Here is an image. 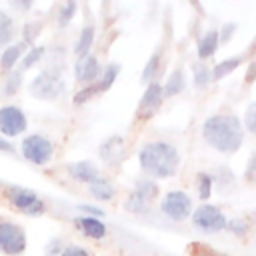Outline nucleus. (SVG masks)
I'll list each match as a JSON object with an SVG mask.
<instances>
[{
    "label": "nucleus",
    "instance_id": "1a4fd4ad",
    "mask_svg": "<svg viewBox=\"0 0 256 256\" xmlns=\"http://www.w3.org/2000/svg\"><path fill=\"white\" fill-rule=\"evenodd\" d=\"M28 128V118L24 114V110L16 104H4L0 108V136L8 138H16L22 136Z\"/></svg>",
    "mask_w": 256,
    "mask_h": 256
},
{
    "label": "nucleus",
    "instance_id": "9b49d317",
    "mask_svg": "<svg viewBox=\"0 0 256 256\" xmlns=\"http://www.w3.org/2000/svg\"><path fill=\"white\" fill-rule=\"evenodd\" d=\"M164 102V90H162V84L160 82H150L140 98V104H138V116H148V114H154L160 104Z\"/></svg>",
    "mask_w": 256,
    "mask_h": 256
},
{
    "label": "nucleus",
    "instance_id": "c9c22d12",
    "mask_svg": "<svg viewBox=\"0 0 256 256\" xmlns=\"http://www.w3.org/2000/svg\"><path fill=\"white\" fill-rule=\"evenodd\" d=\"M226 228H228L232 234H236V236H246V232H248V224H246L244 220H232V222H226Z\"/></svg>",
    "mask_w": 256,
    "mask_h": 256
},
{
    "label": "nucleus",
    "instance_id": "7ed1b4c3",
    "mask_svg": "<svg viewBox=\"0 0 256 256\" xmlns=\"http://www.w3.org/2000/svg\"><path fill=\"white\" fill-rule=\"evenodd\" d=\"M2 190H4V196H6L8 204L16 212H20L24 216H30V218H38L46 212L44 200L32 188H26V186H20V184H6Z\"/></svg>",
    "mask_w": 256,
    "mask_h": 256
},
{
    "label": "nucleus",
    "instance_id": "aec40b11",
    "mask_svg": "<svg viewBox=\"0 0 256 256\" xmlns=\"http://www.w3.org/2000/svg\"><path fill=\"white\" fill-rule=\"evenodd\" d=\"M184 88H186V76H184V70H182V68H174V70L170 72L166 84H162L164 98L176 96V94H180Z\"/></svg>",
    "mask_w": 256,
    "mask_h": 256
},
{
    "label": "nucleus",
    "instance_id": "f03ea898",
    "mask_svg": "<svg viewBox=\"0 0 256 256\" xmlns=\"http://www.w3.org/2000/svg\"><path fill=\"white\" fill-rule=\"evenodd\" d=\"M138 162L140 168L146 176L154 178H170L176 174L180 166V152L176 146L164 140H154L146 142L140 152H138Z\"/></svg>",
    "mask_w": 256,
    "mask_h": 256
},
{
    "label": "nucleus",
    "instance_id": "72a5a7b5",
    "mask_svg": "<svg viewBox=\"0 0 256 256\" xmlns=\"http://www.w3.org/2000/svg\"><path fill=\"white\" fill-rule=\"evenodd\" d=\"M248 132H252V134H256V102H252V104H248V108H246V112H244V124H242Z\"/></svg>",
    "mask_w": 256,
    "mask_h": 256
},
{
    "label": "nucleus",
    "instance_id": "39448f33",
    "mask_svg": "<svg viewBox=\"0 0 256 256\" xmlns=\"http://www.w3.org/2000/svg\"><path fill=\"white\" fill-rule=\"evenodd\" d=\"M28 90L38 100H56L66 92V84L62 80V74L58 68H44L30 82Z\"/></svg>",
    "mask_w": 256,
    "mask_h": 256
},
{
    "label": "nucleus",
    "instance_id": "b1692460",
    "mask_svg": "<svg viewBox=\"0 0 256 256\" xmlns=\"http://www.w3.org/2000/svg\"><path fill=\"white\" fill-rule=\"evenodd\" d=\"M134 194L140 196L142 200H146L148 204L158 196V184L152 180V178H140L136 182V188H134Z\"/></svg>",
    "mask_w": 256,
    "mask_h": 256
},
{
    "label": "nucleus",
    "instance_id": "412c9836",
    "mask_svg": "<svg viewBox=\"0 0 256 256\" xmlns=\"http://www.w3.org/2000/svg\"><path fill=\"white\" fill-rule=\"evenodd\" d=\"M44 54H46V48H44V46H30V48L26 50V54L20 58L18 70H20L22 74L28 72V70L34 68L36 64H40V60L44 58Z\"/></svg>",
    "mask_w": 256,
    "mask_h": 256
},
{
    "label": "nucleus",
    "instance_id": "79ce46f5",
    "mask_svg": "<svg viewBox=\"0 0 256 256\" xmlns=\"http://www.w3.org/2000/svg\"><path fill=\"white\" fill-rule=\"evenodd\" d=\"M254 76H256V62H250V66H248V72H246V84H250Z\"/></svg>",
    "mask_w": 256,
    "mask_h": 256
},
{
    "label": "nucleus",
    "instance_id": "20e7f679",
    "mask_svg": "<svg viewBox=\"0 0 256 256\" xmlns=\"http://www.w3.org/2000/svg\"><path fill=\"white\" fill-rule=\"evenodd\" d=\"M20 154L34 166H46L54 158V142L44 134H26L20 142Z\"/></svg>",
    "mask_w": 256,
    "mask_h": 256
},
{
    "label": "nucleus",
    "instance_id": "423d86ee",
    "mask_svg": "<svg viewBox=\"0 0 256 256\" xmlns=\"http://www.w3.org/2000/svg\"><path fill=\"white\" fill-rule=\"evenodd\" d=\"M26 246H28L26 230L12 220L0 218V252L4 256H20L26 252Z\"/></svg>",
    "mask_w": 256,
    "mask_h": 256
},
{
    "label": "nucleus",
    "instance_id": "7c9ffc66",
    "mask_svg": "<svg viewBox=\"0 0 256 256\" xmlns=\"http://www.w3.org/2000/svg\"><path fill=\"white\" fill-rule=\"evenodd\" d=\"M96 94H100V90H98V84L94 82V84H88V86H84V88H80L76 94H74V98H72V102L74 104H84V102H88L90 98H94Z\"/></svg>",
    "mask_w": 256,
    "mask_h": 256
},
{
    "label": "nucleus",
    "instance_id": "393cba45",
    "mask_svg": "<svg viewBox=\"0 0 256 256\" xmlns=\"http://www.w3.org/2000/svg\"><path fill=\"white\" fill-rule=\"evenodd\" d=\"M160 62H162V50H156V52L148 58V62L144 64V68H142V74H140L142 82H146V84L154 82V78H156V74H158V68H160Z\"/></svg>",
    "mask_w": 256,
    "mask_h": 256
},
{
    "label": "nucleus",
    "instance_id": "ddd939ff",
    "mask_svg": "<svg viewBox=\"0 0 256 256\" xmlns=\"http://www.w3.org/2000/svg\"><path fill=\"white\" fill-rule=\"evenodd\" d=\"M74 226L86 236V238H92V240H102L106 236V224L100 220V218H94V216H76L74 218Z\"/></svg>",
    "mask_w": 256,
    "mask_h": 256
},
{
    "label": "nucleus",
    "instance_id": "4468645a",
    "mask_svg": "<svg viewBox=\"0 0 256 256\" xmlns=\"http://www.w3.org/2000/svg\"><path fill=\"white\" fill-rule=\"evenodd\" d=\"M26 50H28V46H26L22 40H20V42H14V44H10V46H6V48L2 50V54H0V70H4V72L14 70V68L18 66L20 58L26 54Z\"/></svg>",
    "mask_w": 256,
    "mask_h": 256
},
{
    "label": "nucleus",
    "instance_id": "ea45409f",
    "mask_svg": "<svg viewBox=\"0 0 256 256\" xmlns=\"http://www.w3.org/2000/svg\"><path fill=\"white\" fill-rule=\"evenodd\" d=\"M0 152H2V154H10V156H14V154H16V146H14L10 140H6L4 136H0Z\"/></svg>",
    "mask_w": 256,
    "mask_h": 256
},
{
    "label": "nucleus",
    "instance_id": "a211bd4d",
    "mask_svg": "<svg viewBox=\"0 0 256 256\" xmlns=\"http://www.w3.org/2000/svg\"><path fill=\"white\" fill-rule=\"evenodd\" d=\"M88 192H90L92 198L102 200V202H108V200H112L116 196V186L110 180H106L104 176H100L98 180H94L92 184H88Z\"/></svg>",
    "mask_w": 256,
    "mask_h": 256
},
{
    "label": "nucleus",
    "instance_id": "bb28decb",
    "mask_svg": "<svg viewBox=\"0 0 256 256\" xmlns=\"http://www.w3.org/2000/svg\"><path fill=\"white\" fill-rule=\"evenodd\" d=\"M76 10H78V2H74V0L62 4L58 8V14H56V26L58 28H66L72 22V18L76 16Z\"/></svg>",
    "mask_w": 256,
    "mask_h": 256
},
{
    "label": "nucleus",
    "instance_id": "37998d69",
    "mask_svg": "<svg viewBox=\"0 0 256 256\" xmlns=\"http://www.w3.org/2000/svg\"><path fill=\"white\" fill-rule=\"evenodd\" d=\"M4 186H6V182H2V180H0V188H4Z\"/></svg>",
    "mask_w": 256,
    "mask_h": 256
},
{
    "label": "nucleus",
    "instance_id": "5701e85b",
    "mask_svg": "<svg viewBox=\"0 0 256 256\" xmlns=\"http://www.w3.org/2000/svg\"><path fill=\"white\" fill-rule=\"evenodd\" d=\"M242 62H244V56H232V58H226V60L218 62V64L212 68V80H222V78L228 76L232 70H236Z\"/></svg>",
    "mask_w": 256,
    "mask_h": 256
},
{
    "label": "nucleus",
    "instance_id": "473e14b6",
    "mask_svg": "<svg viewBox=\"0 0 256 256\" xmlns=\"http://www.w3.org/2000/svg\"><path fill=\"white\" fill-rule=\"evenodd\" d=\"M64 248H66L64 240H62L60 236H54V238L48 240V244H46V248H44V254H46V256H60Z\"/></svg>",
    "mask_w": 256,
    "mask_h": 256
},
{
    "label": "nucleus",
    "instance_id": "2f4dec72",
    "mask_svg": "<svg viewBox=\"0 0 256 256\" xmlns=\"http://www.w3.org/2000/svg\"><path fill=\"white\" fill-rule=\"evenodd\" d=\"M148 202L146 200H142L140 196H136L134 192L128 196V200H126V210L128 212H146L148 210Z\"/></svg>",
    "mask_w": 256,
    "mask_h": 256
},
{
    "label": "nucleus",
    "instance_id": "f3484780",
    "mask_svg": "<svg viewBox=\"0 0 256 256\" xmlns=\"http://www.w3.org/2000/svg\"><path fill=\"white\" fill-rule=\"evenodd\" d=\"M94 38H96V26L94 24H84L82 30H80V34H78V40L74 44V54L78 58L90 54V48L94 44Z\"/></svg>",
    "mask_w": 256,
    "mask_h": 256
},
{
    "label": "nucleus",
    "instance_id": "9d476101",
    "mask_svg": "<svg viewBox=\"0 0 256 256\" xmlns=\"http://www.w3.org/2000/svg\"><path fill=\"white\" fill-rule=\"evenodd\" d=\"M100 72H102V66L94 54H86V56L78 58L74 64V78H76V82H80L84 86L94 84L100 78Z\"/></svg>",
    "mask_w": 256,
    "mask_h": 256
},
{
    "label": "nucleus",
    "instance_id": "4c0bfd02",
    "mask_svg": "<svg viewBox=\"0 0 256 256\" xmlns=\"http://www.w3.org/2000/svg\"><path fill=\"white\" fill-rule=\"evenodd\" d=\"M234 30H236V24H234V22H226V24L222 26V30L218 32V42H222V44L230 42V38L234 36Z\"/></svg>",
    "mask_w": 256,
    "mask_h": 256
},
{
    "label": "nucleus",
    "instance_id": "a19ab883",
    "mask_svg": "<svg viewBox=\"0 0 256 256\" xmlns=\"http://www.w3.org/2000/svg\"><path fill=\"white\" fill-rule=\"evenodd\" d=\"M10 6L12 8H16V10H20V12H26V10H30L34 4H32V0H26V2H10Z\"/></svg>",
    "mask_w": 256,
    "mask_h": 256
},
{
    "label": "nucleus",
    "instance_id": "c03bdc74",
    "mask_svg": "<svg viewBox=\"0 0 256 256\" xmlns=\"http://www.w3.org/2000/svg\"><path fill=\"white\" fill-rule=\"evenodd\" d=\"M254 216H256V212H254Z\"/></svg>",
    "mask_w": 256,
    "mask_h": 256
},
{
    "label": "nucleus",
    "instance_id": "f8f14e48",
    "mask_svg": "<svg viewBox=\"0 0 256 256\" xmlns=\"http://www.w3.org/2000/svg\"><path fill=\"white\" fill-rule=\"evenodd\" d=\"M66 172L72 180L76 182H84V184H92L94 180L100 178V168L90 162V160H78V162H70L66 164Z\"/></svg>",
    "mask_w": 256,
    "mask_h": 256
},
{
    "label": "nucleus",
    "instance_id": "a878e982",
    "mask_svg": "<svg viewBox=\"0 0 256 256\" xmlns=\"http://www.w3.org/2000/svg\"><path fill=\"white\" fill-rule=\"evenodd\" d=\"M22 86V72L18 68L6 72V78H4V84H2V94L4 96H14Z\"/></svg>",
    "mask_w": 256,
    "mask_h": 256
},
{
    "label": "nucleus",
    "instance_id": "e433bc0d",
    "mask_svg": "<svg viewBox=\"0 0 256 256\" xmlns=\"http://www.w3.org/2000/svg\"><path fill=\"white\" fill-rule=\"evenodd\" d=\"M60 256H92L84 246H78V244H66V248L62 250Z\"/></svg>",
    "mask_w": 256,
    "mask_h": 256
},
{
    "label": "nucleus",
    "instance_id": "2eb2a0df",
    "mask_svg": "<svg viewBox=\"0 0 256 256\" xmlns=\"http://www.w3.org/2000/svg\"><path fill=\"white\" fill-rule=\"evenodd\" d=\"M124 154V140L120 136H110L102 142L100 146V158L106 162V164H116L120 162Z\"/></svg>",
    "mask_w": 256,
    "mask_h": 256
},
{
    "label": "nucleus",
    "instance_id": "c756f323",
    "mask_svg": "<svg viewBox=\"0 0 256 256\" xmlns=\"http://www.w3.org/2000/svg\"><path fill=\"white\" fill-rule=\"evenodd\" d=\"M212 184H214V176L208 172H200L198 174V196L202 200H208L212 194Z\"/></svg>",
    "mask_w": 256,
    "mask_h": 256
},
{
    "label": "nucleus",
    "instance_id": "6e6552de",
    "mask_svg": "<svg viewBox=\"0 0 256 256\" xmlns=\"http://www.w3.org/2000/svg\"><path fill=\"white\" fill-rule=\"evenodd\" d=\"M226 222L228 220L224 212L214 204H202L192 212V224L204 234H214V232L224 230Z\"/></svg>",
    "mask_w": 256,
    "mask_h": 256
},
{
    "label": "nucleus",
    "instance_id": "4be33fe9",
    "mask_svg": "<svg viewBox=\"0 0 256 256\" xmlns=\"http://www.w3.org/2000/svg\"><path fill=\"white\" fill-rule=\"evenodd\" d=\"M118 74H120V64H118V62H110L108 66H104L102 72H100V78L96 80L98 90H100V92H106V90L116 82Z\"/></svg>",
    "mask_w": 256,
    "mask_h": 256
},
{
    "label": "nucleus",
    "instance_id": "6ab92c4d",
    "mask_svg": "<svg viewBox=\"0 0 256 256\" xmlns=\"http://www.w3.org/2000/svg\"><path fill=\"white\" fill-rule=\"evenodd\" d=\"M218 30H208L202 34V38L198 40V58L200 60H208L216 54L218 50Z\"/></svg>",
    "mask_w": 256,
    "mask_h": 256
},
{
    "label": "nucleus",
    "instance_id": "c85d7f7f",
    "mask_svg": "<svg viewBox=\"0 0 256 256\" xmlns=\"http://www.w3.org/2000/svg\"><path fill=\"white\" fill-rule=\"evenodd\" d=\"M40 30H42V22H40V20H30V22H26V24L22 26V42H24L26 46H32L34 40L38 38Z\"/></svg>",
    "mask_w": 256,
    "mask_h": 256
},
{
    "label": "nucleus",
    "instance_id": "cd10ccee",
    "mask_svg": "<svg viewBox=\"0 0 256 256\" xmlns=\"http://www.w3.org/2000/svg\"><path fill=\"white\" fill-rule=\"evenodd\" d=\"M192 70H194V84L198 88H204V86H208L212 82V70L204 62H196L192 66Z\"/></svg>",
    "mask_w": 256,
    "mask_h": 256
},
{
    "label": "nucleus",
    "instance_id": "0eeeda50",
    "mask_svg": "<svg viewBox=\"0 0 256 256\" xmlns=\"http://www.w3.org/2000/svg\"><path fill=\"white\" fill-rule=\"evenodd\" d=\"M160 212L172 222H182L192 214V198L184 190H170L160 202Z\"/></svg>",
    "mask_w": 256,
    "mask_h": 256
},
{
    "label": "nucleus",
    "instance_id": "dca6fc26",
    "mask_svg": "<svg viewBox=\"0 0 256 256\" xmlns=\"http://www.w3.org/2000/svg\"><path fill=\"white\" fill-rule=\"evenodd\" d=\"M16 34H18V28H16L14 18L8 12L0 10V50H4L6 46L14 44Z\"/></svg>",
    "mask_w": 256,
    "mask_h": 256
},
{
    "label": "nucleus",
    "instance_id": "58836bf2",
    "mask_svg": "<svg viewBox=\"0 0 256 256\" xmlns=\"http://www.w3.org/2000/svg\"><path fill=\"white\" fill-rule=\"evenodd\" d=\"M78 210L84 212V216H94V218H102L104 216V210H100L96 206H90V204H80Z\"/></svg>",
    "mask_w": 256,
    "mask_h": 256
},
{
    "label": "nucleus",
    "instance_id": "f704fd0d",
    "mask_svg": "<svg viewBox=\"0 0 256 256\" xmlns=\"http://www.w3.org/2000/svg\"><path fill=\"white\" fill-rule=\"evenodd\" d=\"M244 180L250 184H256V152H252V156L248 158V164L244 170Z\"/></svg>",
    "mask_w": 256,
    "mask_h": 256
},
{
    "label": "nucleus",
    "instance_id": "f257e3e1",
    "mask_svg": "<svg viewBox=\"0 0 256 256\" xmlns=\"http://www.w3.org/2000/svg\"><path fill=\"white\" fill-rule=\"evenodd\" d=\"M202 138L218 152L232 154L244 140V126L234 114H214L202 124Z\"/></svg>",
    "mask_w": 256,
    "mask_h": 256
}]
</instances>
